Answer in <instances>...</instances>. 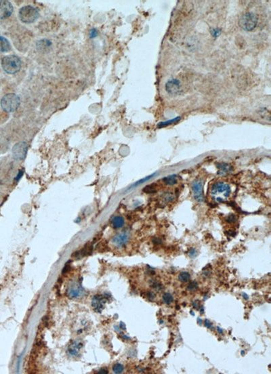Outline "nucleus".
Masks as SVG:
<instances>
[{
  "label": "nucleus",
  "mask_w": 271,
  "mask_h": 374,
  "mask_svg": "<svg viewBox=\"0 0 271 374\" xmlns=\"http://www.w3.org/2000/svg\"><path fill=\"white\" fill-rule=\"evenodd\" d=\"M163 182L166 183L167 185H174L177 183L178 180H177V176L175 175H171L169 176H167L166 178H164L163 179Z\"/></svg>",
  "instance_id": "nucleus-19"
},
{
  "label": "nucleus",
  "mask_w": 271,
  "mask_h": 374,
  "mask_svg": "<svg viewBox=\"0 0 271 374\" xmlns=\"http://www.w3.org/2000/svg\"><path fill=\"white\" fill-rule=\"evenodd\" d=\"M226 221L228 222H234L236 221V217L235 215H233V214H230L229 216H227L226 218Z\"/></svg>",
  "instance_id": "nucleus-27"
},
{
  "label": "nucleus",
  "mask_w": 271,
  "mask_h": 374,
  "mask_svg": "<svg viewBox=\"0 0 271 374\" xmlns=\"http://www.w3.org/2000/svg\"><path fill=\"white\" fill-rule=\"evenodd\" d=\"M197 305H198V304L197 303V301H195V302H193V306H194V308H197Z\"/></svg>",
  "instance_id": "nucleus-37"
},
{
  "label": "nucleus",
  "mask_w": 271,
  "mask_h": 374,
  "mask_svg": "<svg viewBox=\"0 0 271 374\" xmlns=\"http://www.w3.org/2000/svg\"><path fill=\"white\" fill-rule=\"evenodd\" d=\"M244 354H245V352H243V351H241V354L243 355Z\"/></svg>",
  "instance_id": "nucleus-40"
},
{
  "label": "nucleus",
  "mask_w": 271,
  "mask_h": 374,
  "mask_svg": "<svg viewBox=\"0 0 271 374\" xmlns=\"http://www.w3.org/2000/svg\"><path fill=\"white\" fill-rule=\"evenodd\" d=\"M67 292L69 297L77 298V297H79L83 295L84 290L82 288V286L78 284V283H73V284L69 286Z\"/></svg>",
  "instance_id": "nucleus-11"
},
{
  "label": "nucleus",
  "mask_w": 271,
  "mask_h": 374,
  "mask_svg": "<svg viewBox=\"0 0 271 374\" xmlns=\"http://www.w3.org/2000/svg\"><path fill=\"white\" fill-rule=\"evenodd\" d=\"M231 189L229 185L224 182H217L211 186L210 195L215 201L224 202L229 197Z\"/></svg>",
  "instance_id": "nucleus-1"
},
{
  "label": "nucleus",
  "mask_w": 271,
  "mask_h": 374,
  "mask_svg": "<svg viewBox=\"0 0 271 374\" xmlns=\"http://www.w3.org/2000/svg\"><path fill=\"white\" fill-rule=\"evenodd\" d=\"M217 168L218 169V174H220V175L226 174L231 172L232 170V167L225 163H218Z\"/></svg>",
  "instance_id": "nucleus-14"
},
{
  "label": "nucleus",
  "mask_w": 271,
  "mask_h": 374,
  "mask_svg": "<svg viewBox=\"0 0 271 374\" xmlns=\"http://www.w3.org/2000/svg\"><path fill=\"white\" fill-rule=\"evenodd\" d=\"M198 322L199 324H201V323H202V321H201V319L200 320V319H198Z\"/></svg>",
  "instance_id": "nucleus-38"
},
{
  "label": "nucleus",
  "mask_w": 271,
  "mask_h": 374,
  "mask_svg": "<svg viewBox=\"0 0 271 374\" xmlns=\"http://www.w3.org/2000/svg\"><path fill=\"white\" fill-rule=\"evenodd\" d=\"M211 325H212V324H211V323L210 321H209V320H206V321H205V326H206V328L210 329L211 328Z\"/></svg>",
  "instance_id": "nucleus-32"
},
{
  "label": "nucleus",
  "mask_w": 271,
  "mask_h": 374,
  "mask_svg": "<svg viewBox=\"0 0 271 374\" xmlns=\"http://www.w3.org/2000/svg\"><path fill=\"white\" fill-rule=\"evenodd\" d=\"M105 298L104 297L101 296H96L94 297L92 300V306L94 308V310L98 312L102 311V308L104 307V304L105 303Z\"/></svg>",
  "instance_id": "nucleus-12"
},
{
  "label": "nucleus",
  "mask_w": 271,
  "mask_h": 374,
  "mask_svg": "<svg viewBox=\"0 0 271 374\" xmlns=\"http://www.w3.org/2000/svg\"><path fill=\"white\" fill-rule=\"evenodd\" d=\"M98 373H104L105 374V373H108V371H107V370H106V369H101V370H100L99 372H98Z\"/></svg>",
  "instance_id": "nucleus-34"
},
{
  "label": "nucleus",
  "mask_w": 271,
  "mask_h": 374,
  "mask_svg": "<svg viewBox=\"0 0 271 374\" xmlns=\"http://www.w3.org/2000/svg\"><path fill=\"white\" fill-rule=\"evenodd\" d=\"M82 346V344H80L79 342H74L73 344H71L70 346H69V353H70V354L73 356L78 354L79 350H80V348H81Z\"/></svg>",
  "instance_id": "nucleus-17"
},
{
  "label": "nucleus",
  "mask_w": 271,
  "mask_h": 374,
  "mask_svg": "<svg viewBox=\"0 0 271 374\" xmlns=\"http://www.w3.org/2000/svg\"><path fill=\"white\" fill-rule=\"evenodd\" d=\"M197 255V251L195 249H190V251L189 252V256H190L191 257H195Z\"/></svg>",
  "instance_id": "nucleus-30"
},
{
  "label": "nucleus",
  "mask_w": 271,
  "mask_h": 374,
  "mask_svg": "<svg viewBox=\"0 0 271 374\" xmlns=\"http://www.w3.org/2000/svg\"><path fill=\"white\" fill-rule=\"evenodd\" d=\"M38 10L31 6H25L19 10V19L24 23H32L38 19Z\"/></svg>",
  "instance_id": "nucleus-4"
},
{
  "label": "nucleus",
  "mask_w": 271,
  "mask_h": 374,
  "mask_svg": "<svg viewBox=\"0 0 271 374\" xmlns=\"http://www.w3.org/2000/svg\"><path fill=\"white\" fill-rule=\"evenodd\" d=\"M221 30L220 29H211V34L214 37H217L220 35Z\"/></svg>",
  "instance_id": "nucleus-25"
},
{
  "label": "nucleus",
  "mask_w": 271,
  "mask_h": 374,
  "mask_svg": "<svg viewBox=\"0 0 271 374\" xmlns=\"http://www.w3.org/2000/svg\"><path fill=\"white\" fill-rule=\"evenodd\" d=\"M2 66L3 69L7 73L14 74L20 71L21 68V60L16 56H6L2 59Z\"/></svg>",
  "instance_id": "nucleus-2"
},
{
  "label": "nucleus",
  "mask_w": 271,
  "mask_h": 374,
  "mask_svg": "<svg viewBox=\"0 0 271 374\" xmlns=\"http://www.w3.org/2000/svg\"><path fill=\"white\" fill-rule=\"evenodd\" d=\"M155 174H153L152 175H151V176H146V178H143V179H142V180H140L138 181V182H136V183L134 184H133L132 186H131L130 188H134V187H135L138 186V185H140V184H142V183H144L146 182V181H148V180H149L151 179V178H153L154 176H155Z\"/></svg>",
  "instance_id": "nucleus-22"
},
{
  "label": "nucleus",
  "mask_w": 271,
  "mask_h": 374,
  "mask_svg": "<svg viewBox=\"0 0 271 374\" xmlns=\"http://www.w3.org/2000/svg\"><path fill=\"white\" fill-rule=\"evenodd\" d=\"M198 288V284H197V283L196 281H192L190 282L189 284L187 286V290L190 292H193L195 291V290Z\"/></svg>",
  "instance_id": "nucleus-24"
},
{
  "label": "nucleus",
  "mask_w": 271,
  "mask_h": 374,
  "mask_svg": "<svg viewBox=\"0 0 271 374\" xmlns=\"http://www.w3.org/2000/svg\"><path fill=\"white\" fill-rule=\"evenodd\" d=\"M10 49V43L4 37L0 36V52H6Z\"/></svg>",
  "instance_id": "nucleus-15"
},
{
  "label": "nucleus",
  "mask_w": 271,
  "mask_h": 374,
  "mask_svg": "<svg viewBox=\"0 0 271 374\" xmlns=\"http://www.w3.org/2000/svg\"><path fill=\"white\" fill-rule=\"evenodd\" d=\"M258 18L253 12H247L240 18L239 24L241 29L247 31H253L258 24Z\"/></svg>",
  "instance_id": "nucleus-5"
},
{
  "label": "nucleus",
  "mask_w": 271,
  "mask_h": 374,
  "mask_svg": "<svg viewBox=\"0 0 271 374\" xmlns=\"http://www.w3.org/2000/svg\"><path fill=\"white\" fill-rule=\"evenodd\" d=\"M92 252V246L91 245H89V246H86L84 247L83 249H82L81 250H79V251L75 252V253L73 254V256L75 257V258H82V257L86 256L87 255H89V254L91 253V252Z\"/></svg>",
  "instance_id": "nucleus-13"
},
{
  "label": "nucleus",
  "mask_w": 271,
  "mask_h": 374,
  "mask_svg": "<svg viewBox=\"0 0 271 374\" xmlns=\"http://www.w3.org/2000/svg\"><path fill=\"white\" fill-rule=\"evenodd\" d=\"M124 224H125V220H124V218L122 216H115L113 218L112 222H111V224L113 228H120L123 227Z\"/></svg>",
  "instance_id": "nucleus-16"
},
{
  "label": "nucleus",
  "mask_w": 271,
  "mask_h": 374,
  "mask_svg": "<svg viewBox=\"0 0 271 374\" xmlns=\"http://www.w3.org/2000/svg\"><path fill=\"white\" fill-rule=\"evenodd\" d=\"M190 279V275L187 272H182L180 274H179L178 276V279L179 281L182 282V283H186L188 282Z\"/></svg>",
  "instance_id": "nucleus-20"
},
{
  "label": "nucleus",
  "mask_w": 271,
  "mask_h": 374,
  "mask_svg": "<svg viewBox=\"0 0 271 374\" xmlns=\"http://www.w3.org/2000/svg\"><path fill=\"white\" fill-rule=\"evenodd\" d=\"M123 366L121 364H115L113 367V370L115 373H122L123 372Z\"/></svg>",
  "instance_id": "nucleus-23"
},
{
  "label": "nucleus",
  "mask_w": 271,
  "mask_h": 374,
  "mask_svg": "<svg viewBox=\"0 0 271 374\" xmlns=\"http://www.w3.org/2000/svg\"><path fill=\"white\" fill-rule=\"evenodd\" d=\"M130 235L127 232H122L115 235L112 240V243L116 248H122L125 246L129 240Z\"/></svg>",
  "instance_id": "nucleus-9"
},
{
  "label": "nucleus",
  "mask_w": 271,
  "mask_h": 374,
  "mask_svg": "<svg viewBox=\"0 0 271 374\" xmlns=\"http://www.w3.org/2000/svg\"><path fill=\"white\" fill-rule=\"evenodd\" d=\"M164 200L166 202H170L174 199V195L171 193H167L164 196Z\"/></svg>",
  "instance_id": "nucleus-26"
},
{
  "label": "nucleus",
  "mask_w": 271,
  "mask_h": 374,
  "mask_svg": "<svg viewBox=\"0 0 271 374\" xmlns=\"http://www.w3.org/2000/svg\"><path fill=\"white\" fill-rule=\"evenodd\" d=\"M155 294H154L153 292H149L148 293V297H149V298L150 300H153L154 298H155Z\"/></svg>",
  "instance_id": "nucleus-33"
},
{
  "label": "nucleus",
  "mask_w": 271,
  "mask_h": 374,
  "mask_svg": "<svg viewBox=\"0 0 271 374\" xmlns=\"http://www.w3.org/2000/svg\"><path fill=\"white\" fill-rule=\"evenodd\" d=\"M143 191H144L145 192H148V193H151V192H155V190L154 189V188H153V187H150L149 186H148V187H146L144 188V189H143Z\"/></svg>",
  "instance_id": "nucleus-28"
},
{
  "label": "nucleus",
  "mask_w": 271,
  "mask_h": 374,
  "mask_svg": "<svg viewBox=\"0 0 271 374\" xmlns=\"http://www.w3.org/2000/svg\"><path fill=\"white\" fill-rule=\"evenodd\" d=\"M13 12V6L10 2L2 0L0 1V19L9 17Z\"/></svg>",
  "instance_id": "nucleus-10"
},
{
  "label": "nucleus",
  "mask_w": 271,
  "mask_h": 374,
  "mask_svg": "<svg viewBox=\"0 0 271 374\" xmlns=\"http://www.w3.org/2000/svg\"><path fill=\"white\" fill-rule=\"evenodd\" d=\"M180 117H175L174 119H170V120H167L166 121H162L160 122L159 123H158V125H157V127H158L159 128H164V127H166L167 125H170L171 124H173L174 123H176L178 121L180 120Z\"/></svg>",
  "instance_id": "nucleus-18"
},
{
  "label": "nucleus",
  "mask_w": 271,
  "mask_h": 374,
  "mask_svg": "<svg viewBox=\"0 0 271 374\" xmlns=\"http://www.w3.org/2000/svg\"><path fill=\"white\" fill-rule=\"evenodd\" d=\"M203 311H204V308L202 306V307H201V313H203Z\"/></svg>",
  "instance_id": "nucleus-39"
},
{
  "label": "nucleus",
  "mask_w": 271,
  "mask_h": 374,
  "mask_svg": "<svg viewBox=\"0 0 271 374\" xmlns=\"http://www.w3.org/2000/svg\"><path fill=\"white\" fill-rule=\"evenodd\" d=\"M181 83L177 79H170L166 84V90L167 93L171 95L178 94L181 90Z\"/></svg>",
  "instance_id": "nucleus-8"
},
{
  "label": "nucleus",
  "mask_w": 271,
  "mask_h": 374,
  "mask_svg": "<svg viewBox=\"0 0 271 374\" xmlns=\"http://www.w3.org/2000/svg\"><path fill=\"white\" fill-rule=\"evenodd\" d=\"M23 174H24L23 170H19V172H18V174H17L16 177L15 178V180H16V181H18V180H19L21 178V177L23 176Z\"/></svg>",
  "instance_id": "nucleus-29"
},
{
  "label": "nucleus",
  "mask_w": 271,
  "mask_h": 374,
  "mask_svg": "<svg viewBox=\"0 0 271 374\" xmlns=\"http://www.w3.org/2000/svg\"><path fill=\"white\" fill-rule=\"evenodd\" d=\"M243 298L245 300H247L249 298V296L247 295L246 293H243Z\"/></svg>",
  "instance_id": "nucleus-35"
},
{
  "label": "nucleus",
  "mask_w": 271,
  "mask_h": 374,
  "mask_svg": "<svg viewBox=\"0 0 271 374\" xmlns=\"http://www.w3.org/2000/svg\"><path fill=\"white\" fill-rule=\"evenodd\" d=\"M217 329H218V332L220 333H221V334L223 333V330L222 329H220V328H217Z\"/></svg>",
  "instance_id": "nucleus-36"
},
{
  "label": "nucleus",
  "mask_w": 271,
  "mask_h": 374,
  "mask_svg": "<svg viewBox=\"0 0 271 374\" xmlns=\"http://www.w3.org/2000/svg\"><path fill=\"white\" fill-rule=\"evenodd\" d=\"M162 299H163V302L165 304H170L172 302H173L174 297H173V296H172V295H171V293H165L163 294V295Z\"/></svg>",
  "instance_id": "nucleus-21"
},
{
  "label": "nucleus",
  "mask_w": 271,
  "mask_h": 374,
  "mask_svg": "<svg viewBox=\"0 0 271 374\" xmlns=\"http://www.w3.org/2000/svg\"><path fill=\"white\" fill-rule=\"evenodd\" d=\"M97 35V31L96 29H91L90 31V37H96Z\"/></svg>",
  "instance_id": "nucleus-31"
},
{
  "label": "nucleus",
  "mask_w": 271,
  "mask_h": 374,
  "mask_svg": "<svg viewBox=\"0 0 271 374\" xmlns=\"http://www.w3.org/2000/svg\"><path fill=\"white\" fill-rule=\"evenodd\" d=\"M203 187V182L200 179L195 180L191 185L194 198H195V199L197 201L201 202V203L204 201Z\"/></svg>",
  "instance_id": "nucleus-7"
},
{
  "label": "nucleus",
  "mask_w": 271,
  "mask_h": 374,
  "mask_svg": "<svg viewBox=\"0 0 271 374\" xmlns=\"http://www.w3.org/2000/svg\"><path fill=\"white\" fill-rule=\"evenodd\" d=\"M20 98L15 94H8L2 98L1 100V106L6 112H11L15 111L20 106Z\"/></svg>",
  "instance_id": "nucleus-3"
},
{
  "label": "nucleus",
  "mask_w": 271,
  "mask_h": 374,
  "mask_svg": "<svg viewBox=\"0 0 271 374\" xmlns=\"http://www.w3.org/2000/svg\"><path fill=\"white\" fill-rule=\"evenodd\" d=\"M28 151V145L24 142L18 143L13 147L12 155L16 160H24Z\"/></svg>",
  "instance_id": "nucleus-6"
}]
</instances>
